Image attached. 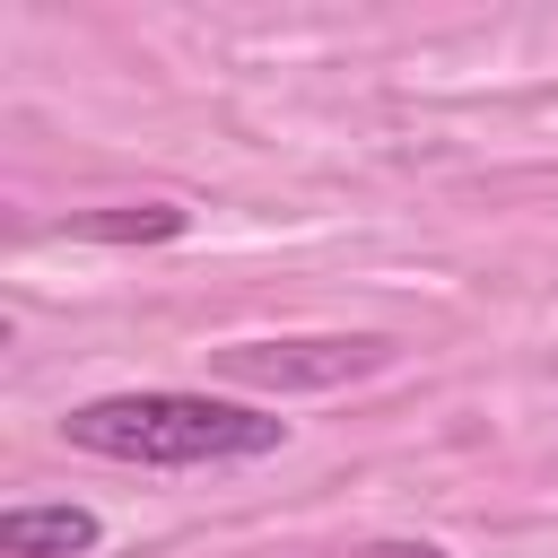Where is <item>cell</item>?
I'll return each instance as SVG.
<instances>
[{"label":"cell","instance_id":"1","mask_svg":"<svg viewBox=\"0 0 558 558\" xmlns=\"http://www.w3.org/2000/svg\"><path fill=\"white\" fill-rule=\"evenodd\" d=\"M61 445L140 462V471H201V462H262L288 445V418L262 401L218 392H96L61 418Z\"/></svg>","mask_w":558,"mask_h":558},{"label":"cell","instance_id":"2","mask_svg":"<svg viewBox=\"0 0 558 558\" xmlns=\"http://www.w3.org/2000/svg\"><path fill=\"white\" fill-rule=\"evenodd\" d=\"M392 340L384 331H323V340H235L218 349V375L244 392H331L357 375H384Z\"/></svg>","mask_w":558,"mask_h":558},{"label":"cell","instance_id":"3","mask_svg":"<svg viewBox=\"0 0 558 558\" xmlns=\"http://www.w3.org/2000/svg\"><path fill=\"white\" fill-rule=\"evenodd\" d=\"M105 541V523L87 506H9L0 514V549L9 558H87Z\"/></svg>","mask_w":558,"mask_h":558},{"label":"cell","instance_id":"4","mask_svg":"<svg viewBox=\"0 0 558 558\" xmlns=\"http://www.w3.org/2000/svg\"><path fill=\"white\" fill-rule=\"evenodd\" d=\"M183 227H192V209H174V201H113V209L61 218V235H78V244H174Z\"/></svg>","mask_w":558,"mask_h":558},{"label":"cell","instance_id":"5","mask_svg":"<svg viewBox=\"0 0 558 558\" xmlns=\"http://www.w3.org/2000/svg\"><path fill=\"white\" fill-rule=\"evenodd\" d=\"M340 558H453V549H436V541H401V532H384V541H349Z\"/></svg>","mask_w":558,"mask_h":558}]
</instances>
